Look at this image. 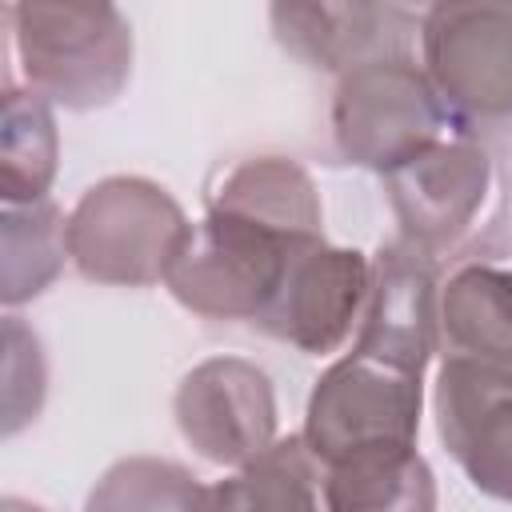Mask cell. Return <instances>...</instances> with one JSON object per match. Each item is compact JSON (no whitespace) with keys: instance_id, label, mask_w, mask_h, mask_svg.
Here are the masks:
<instances>
[{"instance_id":"1","label":"cell","mask_w":512,"mask_h":512,"mask_svg":"<svg viewBox=\"0 0 512 512\" xmlns=\"http://www.w3.org/2000/svg\"><path fill=\"white\" fill-rule=\"evenodd\" d=\"M32 92L72 112L112 104L132 76V28L104 0H24L8 8Z\"/></svg>"},{"instance_id":"2","label":"cell","mask_w":512,"mask_h":512,"mask_svg":"<svg viewBox=\"0 0 512 512\" xmlns=\"http://www.w3.org/2000/svg\"><path fill=\"white\" fill-rule=\"evenodd\" d=\"M192 224L148 176H104L68 212V260L84 280L116 288L160 284Z\"/></svg>"},{"instance_id":"3","label":"cell","mask_w":512,"mask_h":512,"mask_svg":"<svg viewBox=\"0 0 512 512\" xmlns=\"http://www.w3.org/2000/svg\"><path fill=\"white\" fill-rule=\"evenodd\" d=\"M452 128V112L412 56H376L336 80L332 136L348 164L388 176L448 140Z\"/></svg>"},{"instance_id":"4","label":"cell","mask_w":512,"mask_h":512,"mask_svg":"<svg viewBox=\"0 0 512 512\" xmlns=\"http://www.w3.org/2000/svg\"><path fill=\"white\" fill-rule=\"evenodd\" d=\"M300 244L308 240H288L256 220L208 208V216L192 224L164 284L176 304L204 320L260 324Z\"/></svg>"},{"instance_id":"5","label":"cell","mask_w":512,"mask_h":512,"mask_svg":"<svg viewBox=\"0 0 512 512\" xmlns=\"http://www.w3.org/2000/svg\"><path fill=\"white\" fill-rule=\"evenodd\" d=\"M420 408L424 376L364 352H348L312 384L300 436L324 468L364 448L416 444Z\"/></svg>"},{"instance_id":"6","label":"cell","mask_w":512,"mask_h":512,"mask_svg":"<svg viewBox=\"0 0 512 512\" xmlns=\"http://www.w3.org/2000/svg\"><path fill=\"white\" fill-rule=\"evenodd\" d=\"M420 60L456 124L512 120V4H432Z\"/></svg>"},{"instance_id":"7","label":"cell","mask_w":512,"mask_h":512,"mask_svg":"<svg viewBox=\"0 0 512 512\" xmlns=\"http://www.w3.org/2000/svg\"><path fill=\"white\" fill-rule=\"evenodd\" d=\"M180 436L220 468H240L276 436V388L268 372L244 356H208L184 372L172 396Z\"/></svg>"},{"instance_id":"8","label":"cell","mask_w":512,"mask_h":512,"mask_svg":"<svg viewBox=\"0 0 512 512\" xmlns=\"http://www.w3.org/2000/svg\"><path fill=\"white\" fill-rule=\"evenodd\" d=\"M384 192L400 240L436 260L476 228L492 192V160L472 136H448L388 172Z\"/></svg>"},{"instance_id":"9","label":"cell","mask_w":512,"mask_h":512,"mask_svg":"<svg viewBox=\"0 0 512 512\" xmlns=\"http://www.w3.org/2000/svg\"><path fill=\"white\" fill-rule=\"evenodd\" d=\"M372 284V264L360 248H336L328 240H308L292 252L284 284L264 312L260 328L304 356L336 352L352 324L364 316Z\"/></svg>"},{"instance_id":"10","label":"cell","mask_w":512,"mask_h":512,"mask_svg":"<svg viewBox=\"0 0 512 512\" xmlns=\"http://www.w3.org/2000/svg\"><path fill=\"white\" fill-rule=\"evenodd\" d=\"M432 408L440 444L472 488L512 504V368L444 356Z\"/></svg>"},{"instance_id":"11","label":"cell","mask_w":512,"mask_h":512,"mask_svg":"<svg viewBox=\"0 0 512 512\" xmlns=\"http://www.w3.org/2000/svg\"><path fill=\"white\" fill-rule=\"evenodd\" d=\"M436 316H440L436 260L404 240L380 244L372 260V284H368L360 336L352 352H364V356H376L384 364L424 376L432 352L440 348Z\"/></svg>"},{"instance_id":"12","label":"cell","mask_w":512,"mask_h":512,"mask_svg":"<svg viewBox=\"0 0 512 512\" xmlns=\"http://www.w3.org/2000/svg\"><path fill=\"white\" fill-rule=\"evenodd\" d=\"M268 20L292 56L336 76L376 56H408L412 20L392 4H272Z\"/></svg>"},{"instance_id":"13","label":"cell","mask_w":512,"mask_h":512,"mask_svg":"<svg viewBox=\"0 0 512 512\" xmlns=\"http://www.w3.org/2000/svg\"><path fill=\"white\" fill-rule=\"evenodd\" d=\"M208 208L236 212L256 220L288 240H324V204L304 164L292 156H248L236 160L216 188L208 192Z\"/></svg>"},{"instance_id":"14","label":"cell","mask_w":512,"mask_h":512,"mask_svg":"<svg viewBox=\"0 0 512 512\" xmlns=\"http://www.w3.org/2000/svg\"><path fill=\"white\" fill-rule=\"evenodd\" d=\"M440 352L512 368V268L464 264L440 284Z\"/></svg>"},{"instance_id":"15","label":"cell","mask_w":512,"mask_h":512,"mask_svg":"<svg viewBox=\"0 0 512 512\" xmlns=\"http://www.w3.org/2000/svg\"><path fill=\"white\" fill-rule=\"evenodd\" d=\"M324 512H436V476L416 444L364 448L320 476Z\"/></svg>"},{"instance_id":"16","label":"cell","mask_w":512,"mask_h":512,"mask_svg":"<svg viewBox=\"0 0 512 512\" xmlns=\"http://www.w3.org/2000/svg\"><path fill=\"white\" fill-rule=\"evenodd\" d=\"M320 476L304 436H284L212 484V512H324Z\"/></svg>"},{"instance_id":"17","label":"cell","mask_w":512,"mask_h":512,"mask_svg":"<svg viewBox=\"0 0 512 512\" xmlns=\"http://www.w3.org/2000/svg\"><path fill=\"white\" fill-rule=\"evenodd\" d=\"M60 164V136L52 104L32 88H4L0 120V200L36 204L48 200Z\"/></svg>"},{"instance_id":"18","label":"cell","mask_w":512,"mask_h":512,"mask_svg":"<svg viewBox=\"0 0 512 512\" xmlns=\"http://www.w3.org/2000/svg\"><path fill=\"white\" fill-rule=\"evenodd\" d=\"M68 260V220L52 200L4 204V280L0 300L8 308L40 296Z\"/></svg>"},{"instance_id":"19","label":"cell","mask_w":512,"mask_h":512,"mask_svg":"<svg viewBox=\"0 0 512 512\" xmlns=\"http://www.w3.org/2000/svg\"><path fill=\"white\" fill-rule=\"evenodd\" d=\"M84 512H212V488L176 460L124 456L92 484Z\"/></svg>"},{"instance_id":"20","label":"cell","mask_w":512,"mask_h":512,"mask_svg":"<svg viewBox=\"0 0 512 512\" xmlns=\"http://www.w3.org/2000/svg\"><path fill=\"white\" fill-rule=\"evenodd\" d=\"M4 344H8V388H4V408H8V420H4V432H20L28 420H36L40 404H44V352H40V340L36 332H28L20 324V316H8L4 320Z\"/></svg>"},{"instance_id":"21","label":"cell","mask_w":512,"mask_h":512,"mask_svg":"<svg viewBox=\"0 0 512 512\" xmlns=\"http://www.w3.org/2000/svg\"><path fill=\"white\" fill-rule=\"evenodd\" d=\"M4 512H44V508H36V504H24V500L8 496V500H4Z\"/></svg>"}]
</instances>
